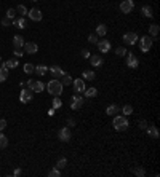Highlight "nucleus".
I'll list each match as a JSON object with an SVG mask.
<instances>
[{
  "mask_svg": "<svg viewBox=\"0 0 160 177\" xmlns=\"http://www.w3.org/2000/svg\"><path fill=\"white\" fill-rule=\"evenodd\" d=\"M45 88L48 89V93H50L51 96H61V93H62V83L58 78L50 80L48 85H45Z\"/></svg>",
  "mask_w": 160,
  "mask_h": 177,
  "instance_id": "obj_1",
  "label": "nucleus"
},
{
  "mask_svg": "<svg viewBox=\"0 0 160 177\" xmlns=\"http://www.w3.org/2000/svg\"><path fill=\"white\" fill-rule=\"evenodd\" d=\"M114 128H115V131H125L128 128V120L120 115L114 117Z\"/></svg>",
  "mask_w": 160,
  "mask_h": 177,
  "instance_id": "obj_2",
  "label": "nucleus"
},
{
  "mask_svg": "<svg viewBox=\"0 0 160 177\" xmlns=\"http://www.w3.org/2000/svg\"><path fill=\"white\" fill-rule=\"evenodd\" d=\"M26 85H27V88H29L32 93H42V91L45 89V85L43 83H42V81H35V80H32V78L27 81Z\"/></svg>",
  "mask_w": 160,
  "mask_h": 177,
  "instance_id": "obj_3",
  "label": "nucleus"
},
{
  "mask_svg": "<svg viewBox=\"0 0 160 177\" xmlns=\"http://www.w3.org/2000/svg\"><path fill=\"white\" fill-rule=\"evenodd\" d=\"M140 48H141L143 53L151 51V48H152V38L149 37V35H144V37H141V40H140Z\"/></svg>",
  "mask_w": 160,
  "mask_h": 177,
  "instance_id": "obj_4",
  "label": "nucleus"
},
{
  "mask_svg": "<svg viewBox=\"0 0 160 177\" xmlns=\"http://www.w3.org/2000/svg\"><path fill=\"white\" fill-rule=\"evenodd\" d=\"M58 137H59L61 142H69L71 137H72V132H71V129H69V128H61L59 132H58Z\"/></svg>",
  "mask_w": 160,
  "mask_h": 177,
  "instance_id": "obj_5",
  "label": "nucleus"
},
{
  "mask_svg": "<svg viewBox=\"0 0 160 177\" xmlns=\"http://www.w3.org/2000/svg\"><path fill=\"white\" fill-rule=\"evenodd\" d=\"M135 8V3L133 0H123V2L120 3V11L125 13V15H128V13H131Z\"/></svg>",
  "mask_w": 160,
  "mask_h": 177,
  "instance_id": "obj_6",
  "label": "nucleus"
},
{
  "mask_svg": "<svg viewBox=\"0 0 160 177\" xmlns=\"http://www.w3.org/2000/svg\"><path fill=\"white\" fill-rule=\"evenodd\" d=\"M83 102H85V97H82V96H72V99H71V109L72 110H79L82 105H83Z\"/></svg>",
  "mask_w": 160,
  "mask_h": 177,
  "instance_id": "obj_7",
  "label": "nucleus"
},
{
  "mask_svg": "<svg viewBox=\"0 0 160 177\" xmlns=\"http://www.w3.org/2000/svg\"><path fill=\"white\" fill-rule=\"evenodd\" d=\"M127 66L130 69H136L138 66H140V61H138V58L133 53H127Z\"/></svg>",
  "mask_w": 160,
  "mask_h": 177,
  "instance_id": "obj_8",
  "label": "nucleus"
},
{
  "mask_svg": "<svg viewBox=\"0 0 160 177\" xmlns=\"http://www.w3.org/2000/svg\"><path fill=\"white\" fill-rule=\"evenodd\" d=\"M19 101L23 102V104H27V102H31L32 101V91L27 88V89H23L21 91V94H19Z\"/></svg>",
  "mask_w": 160,
  "mask_h": 177,
  "instance_id": "obj_9",
  "label": "nucleus"
},
{
  "mask_svg": "<svg viewBox=\"0 0 160 177\" xmlns=\"http://www.w3.org/2000/svg\"><path fill=\"white\" fill-rule=\"evenodd\" d=\"M123 40H125V43H127V45H135L138 42V35L135 32H127L123 35Z\"/></svg>",
  "mask_w": 160,
  "mask_h": 177,
  "instance_id": "obj_10",
  "label": "nucleus"
},
{
  "mask_svg": "<svg viewBox=\"0 0 160 177\" xmlns=\"http://www.w3.org/2000/svg\"><path fill=\"white\" fill-rule=\"evenodd\" d=\"M74 89H75V93H83L87 88H85V81H83V78H75L74 80Z\"/></svg>",
  "mask_w": 160,
  "mask_h": 177,
  "instance_id": "obj_11",
  "label": "nucleus"
},
{
  "mask_svg": "<svg viewBox=\"0 0 160 177\" xmlns=\"http://www.w3.org/2000/svg\"><path fill=\"white\" fill-rule=\"evenodd\" d=\"M24 51L29 53V54H35L39 51V46H37V43H34V42H27V43H24Z\"/></svg>",
  "mask_w": 160,
  "mask_h": 177,
  "instance_id": "obj_12",
  "label": "nucleus"
},
{
  "mask_svg": "<svg viewBox=\"0 0 160 177\" xmlns=\"http://www.w3.org/2000/svg\"><path fill=\"white\" fill-rule=\"evenodd\" d=\"M96 45H98V49H99L101 53H109L110 51V43H109L107 40H99Z\"/></svg>",
  "mask_w": 160,
  "mask_h": 177,
  "instance_id": "obj_13",
  "label": "nucleus"
},
{
  "mask_svg": "<svg viewBox=\"0 0 160 177\" xmlns=\"http://www.w3.org/2000/svg\"><path fill=\"white\" fill-rule=\"evenodd\" d=\"M27 15H29V18H31L32 21H40V19H42V11H40L39 8L29 10V11H27Z\"/></svg>",
  "mask_w": 160,
  "mask_h": 177,
  "instance_id": "obj_14",
  "label": "nucleus"
},
{
  "mask_svg": "<svg viewBox=\"0 0 160 177\" xmlns=\"http://www.w3.org/2000/svg\"><path fill=\"white\" fill-rule=\"evenodd\" d=\"M50 72H51V75L53 77H56V78H59V77H62L66 72L62 70L61 67H58V66H53V67H50Z\"/></svg>",
  "mask_w": 160,
  "mask_h": 177,
  "instance_id": "obj_15",
  "label": "nucleus"
},
{
  "mask_svg": "<svg viewBox=\"0 0 160 177\" xmlns=\"http://www.w3.org/2000/svg\"><path fill=\"white\" fill-rule=\"evenodd\" d=\"M24 38L21 37V35H15V37H13V46L15 48H23L24 46Z\"/></svg>",
  "mask_w": 160,
  "mask_h": 177,
  "instance_id": "obj_16",
  "label": "nucleus"
},
{
  "mask_svg": "<svg viewBox=\"0 0 160 177\" xmlns=\"http://www.w3.org/2000/svg\"><path fill=\"white\" fill-rule=\"evenodd\" d=\"M90 61H91V66H95V67H101L102 66V58H99V54L90 56Z\"/></svg>",
  "mask_w": 160,
  "mask_h": 177,
  "instance_id": "obj_17",
  "label": "nucleus"
},
{
  "mask_svg": "<svg viewBox=\"0 0 160 177\" xmlns=\"http://www.w3.org/2000/svg\"><path fill=\"white\" fill-rule=\"evenodd\" d=\"M147 134H149L152 139H158V131H157V128H155L154 125L147 126Z\"/></svg>",
  "mask_w": 160,
  "mask_h": 177,
  "instance_id": "obj_18",
  "label": "nucleus"
},
{
  "mask_svg": "<svg viewBox=\"0 0 160 177\" xmlns=\"http://www.w3.org/2000/svg\"><path fill=\"white\" fill-rule=\"evenodd\" d=\"M96 35H98V37H104V35L107 34V27L104 26V24H99L98 27H96V32H95Z\"/></svg>",
  "mask_w": 160,
  "mask_h": 177,
  "instance_id": "obj_19",
  "label": "nucleus"
},
{
  "mask_svg": "<svg viewBox=\"0 0 160 177\" xmlns=\"http://www.w3.org/2000/svg\"><path fill=\"white\" fill-rule=\"evenodd\" d=\"M141 13H143L146 18H152V16H154V13H152V8H151L149 5H144L143 8H141Z\"/></svg>",
  "mask_w": 160,
  "mask_h": 177,
  "instance_id": "obj_20",
  "label": "nucleus"
},
{
  "mask_svg": "<svg viewBox=\"0 0 160 177\" xmlns=\"http://www.w3.org/2000/svg\"><path fill=\"white\" fill-rule=\"evenodd\" d=\"M82 77H83V80L91 81V80H95V72H93V70H83Z\"/></svg>",
  "mask_w": 160,
  "mask_h": 177,
  "instance_id": "obj_21",
  "label": "nucleus"
},
{
  "mask_svg": "<svg viewBox=\"0 0 160 177\" xmlns=\"http://www.w3.org/2000/svg\"><path fill=\"white\" fill-rule=\"evenodd\" d=\"M18 64H19V62H18V59H10V61L3 62L2 66H5L6 69H16V67H18Z\"/></svg>",
  "mask_w": 160,
  "mask_h": 177,
  "instance_id": "obj_22",
  "label": "nucleus"
},
{
  "mask_svg": "<svg viewBox=\"0 0 160 177\" xmlns=\"http://www.w3.org/2000/svg\"><path fill=\"white\" fill-rule=\"evenodd\" d=\"M13 24H15V26L18 27V29H24V27H26V19H24L23 16H21V18H18V19L13 21Z\"/></svg>",
  "mask_w": 160,
  "mask_h": 177,
  "instance_id": "obj_23",
  "label": "nucleus"
},
{
  "mask_svg": "<svg viewBox=\"0 0 160 177\" xmlns=\"http://www.w3.org/2000/svg\"><path fill=\"white\" fill-rule=\"evenodd\" d=\"M6 78H8V69H6L5 66H2L0 67V83L5 81Z\"/></svg>",
  "mask_w": 160,
  "mask_h": 177,
  "instance_id": "obj_24",
  "label": "nucleus"
},
{
  "mask_svg": "<svg viewBox=\"0 0 160 177\" xmlns=\"http://www.w3.org/2000/svg\"><path fill=\"white\" fill-rule=\"evenodd\" d=\"M34 72L42 77V75H45V74L48 72V67H47V66H37L35 69H34Z\"/></svg>",
  "mask_w": 160,
  "mask_h": 177,
  "instance_id": "obj_25",
  "label": "nucleus"
},
{
  "mask_svg": "<svg viewBox=\"0 0 160 177\" xmlns=\"http://www.w3.org/2000/svg\"><path fill=\"white\" fill-rule=\"evenodd\" d=\"M61 83H62V86H66V85H72L71 75H69V74H64V75L61 77Z\"/></svg>",
  "mask_w": 160,
  "mask_h": 177,
  "instance_id": "obj_26",
  "label": "nucleus"
},
{
  "mask_svg": "<svg viewBox=\"0 0 160 177\" xmlns=\"http://www.w3.org/2000/svg\"><path fill=\"white\" fill-rule=\"evenodd\" d=\"M158 31H160V27H158L157 24L149 26V34L152 35V37H157V35H158Z\"/></svg>",
  "mask_w": 160,
  "mask_h": 177,
  "instance_id": "obj_27",
  "label": "nucleus"
},
{
  "mask_svg": "<svg viewBox=\"0 0 160 177\" xmlns=\"http://www.w3.org/2000/svg\"><path fill=\"white\" fill-rule=\"evenodd\" d=\"M117 112H119V107H117V105H109V107L106 109V113L107 115H117Z\"/></svg>",
  "mask_w": 160,
  "mask_h": 177,
  "instance_id": "obj_28",
  "label": "nucleus"
},
{
  "mask_svg": "<svg viewBox=\"0 0 160 177\" xmlns=\"http://www.w3.org/2000/svg\"><path fill=\"white\" fill-rule=\"evenodd\" d=\"M83 93H85L87 97H95L96 94H98V89H96V88H88V89L83 91Z\"/></svg>",
  "mask_w": 160,
  "mask_h": 177,
  "instance_id": "obj_29",
  "label": "nucleus"
},
{
  "mask_svg": "<svg viewBox=\"0 0 160 177\" xmlns=\"http://www.w3.org/2000/svg\"><path fill=\"white\" fill-rule=\"evenodd\" d=\"M34 69H35V66H34L32 62H27V64H24V72H26L27 75H31V74L34 72Z\"/></svg>",
  "mask_w": 160,
  "mask_h": 177,
  "instance_id": "obj_30",
  "label": "nucleus"
},
{
  "mask_svg": "<svg viewBox=\"0 0 160 177\" xmlns=\"http://www.w3.org/2000/svg\"><path fill=\"white\" fill-rule=\"evenodd\" d=\"M6 145H8V137L0 132V148H5Z\"/></svg>",
  "mask_w": 160,
  "mask_h": 177,
  "instance_id": "obj_31",
  "label": "nucleus"
},
{
  "mask_svg": "<svg viewBox=\"0 0 160 177\" xmlns=\"http://www.w3.org/2000/svg\"><path fill=\"white\" fill-rule=\"evenodd\" d=\"M15 10H16V13H19V15H21V16H24V15H27V8H26V6H24V5H18V6H16V8H15Z\"/></svg>",
  "mask_w": 160,
  "mask_h": 177,
  "instance_id": "obj_32",
  "label": "nucleus"
},
{
  "mask_svg": "<svg viewBox=\"0 0 160 177\" xmlns=\"http://www.w3.org/2000/svg\"><path fill=\"white\" fill-rule=\"evenodd\" d=\"M122 112H123L125 117H127V115H131V113H133V107H131V105H123V107H122Z\"/></svg>",
  "mask_w": 160,
  "mask_h": 177,
  "instance_id": "obj_33",
  "label": "nucleus"
},
{
  "mask_svg": "<svg viewBox=\"0 0 160 177\" xmlns=\"http://www.w3.org/2000/svg\"><path fill=\"white\" fill-rule=\"evenodd\" d=\"M66 164H67V160H66V158H59V160H58V163H56V169H62V168H66Z\"/></svg>",
  "mask_w": 160,
  "mask_h": 177,
  "instance_id": "obj_34",
  "label": "nucleus"
},
{
  "mask_svg": "<svg viewBox=\"0 0 160 177\" xmlns=\"http://www.w3.org/2000/svg\"><path fill=\"white\" fill-rule=\"evenodd\" d=\"M62 105V102H61V99L58 97V96H54V99H53V109H59Z\"/></svg>",
  "mask_w": 160,
  "mask_h": 177,
  "instance_id": "obj_35",
  "label": "nucleus"
},
{
  "mask_svg": "<svg viewBox=\"0 0 160 177\" xmlns=\"http://www.w3.org/2000/svg\"><path fill=\"white\" fill-rule=\"evenodd\" d=\"M133 174H136V175H140V177H143V175L146 174V171H144V169H143V168H135V169H133Z\"/></svg>",
  "mask_w": 160,
  "mask_h": 177,
  "instance_id": "obj_36",
  "label": "nucleus"
},
{
  "mask_svg": "<svg viewBox=\"0 0 160 177\" xmlns=\"http://www.w3.org/2000/svg\"><path fill=\"white\" fill-rule=\"evenodd\" d=\"M115 54L117 56H125V54H127V49H125L123 46H119V48L115 49Z\"/></svg>",
  "mask_w": 160,
  "mask_h": 177,
  "instance_id": "obj_37",
  "label": "nucleus"
},
{
  "mask_svg": "<svg viewBox=\"0 0 160 177\" xmlns=\"http://www.w3.org/2000/svg\"><path fill=\"white\" fill-rule=\"evenodd\" d=\"M15 15H16V10H13V8H8V11H6V18H10V19H15Z\"/></svg>",
  "mask_w": 160,
  "mask_h": 177,
  "instance_id": "obj_38",
  "label": "nucleus"
},
{
  "mask_svg": "<svg viewBox=\"0 0 160 177\" xmlns=\"http://www.w3.org/2000/svg\"><path fill=\"white\" fill-rule=\"evenodd\" d=\"M61 172H59V169H53V171L48 172V177H59Z\"/></svg>",
  "mask_w": 160,
  "mask_h": 177,
  "instance_id": "obj_39",
  "label": "nucleus"
},
{
  "mask_svg": "<svg viewBox=\"0 0 160 177\" xmlns=\"http://www.w3.org/2000/svg\"><path fill=\"white\" fill-rule=\"evenodd\" d=\"M88 42H90V43H98V35H96V34H91V35L88 37Z\"/></svg>",
  "mask_w": 160,
  "mask_h": 177,
  "instance_id": "obj_40",
  "label": "nucleus"
},
{
  "mask_svg": "<svg viewBox=\"0 0 160 177\" xmlns=\"http://www.w3.org/2000/svg\"><path fill=\"white\" fill-rule=\"evenodd\" d=\"M6 128V120H3V118H0V131H3Z\"/></svg>",
  "mask_w": 160,
  "mask_h": 177,
  "instance_id": "obj_41",
  "label": "nucleus"
},
{
  "mask_svg": "<svg viewBox=\"0 0 160 177\" xmlns=\"http://www.w3.org/2000/svg\"><path fill=\"white\" fill-rule=\"evenodd\" d=\"M10 23H11V19H10V18H3V19H2V26H3V27L10 26Z\"/></svg>",
  "mask_w": 160,
  "mask_h": 177,
  "instance_id": "obj_42",
  "label": "nucleus"
},
{
  "mask_svg": "<svg viewBox=\"0 0 160 177\" xmlns=\"http://www.w3.org/2000/svg\"><path fill=\"white\" fill-rule=\"evenodd\" d=\"M80 54H82V58H83V59H87V58H90V53L87 51V49H82V53H80Z\"/></svg>",
  "mask_w": 160,
  "mask_h": 177,
  "instance_id": "obj_43",
  "label": "nucleus"
},
{
  "mask_svg": "<svg viewBox=\"0 0 160 177\" xmlns=\"http://www.w3.org/2000/svg\"><path fill=\"white\" fill-rule=\"evenodd\" d=\"M23 53H24V51H23L21 48H15V54H16V56H23Z\"/></svg>",
  "mask_w": 160,
  "mask_h": 177,
  "instance_id": "obj_44",
  "label": "nucleus"
},
{
  "mask_svg": "<svg viewBox=\"0 0 160 177\" xmlns=\"http://www.w3.org/2000/svg\"><path fill=\"white\" fill-rule=\"evenodd\" d=\"M140 126H141V128H143V129L146 128V121H144V120H141V121H140Z\"/></svg>",
  "mask_w": 160,
  "mask_h": 177,
  "instance_id": "obj_45",
  "label": "nucleus"
},
{
  "mask_svg": "<svg viewBox=\"0 0 160 177\" xmlns=\"http://www.w3.org/2000/svg\"><path fill=\"white\" fill-rule=\"evenodd\" d=\"M13 175H16V177H18V175H21V169H16V171L13 172Z\"/></svg>",
  "mask_w": 160,
  "mask_h": 177,
  "instance_id": "obj_46",
  "label": "nucleus"
},
{
  "mask_svg": "<svg viewBox=\"0 0 160 177\" xmlns=\"http://www.w3.org/2000/svg\"><path fill=\"white\" fill-rule=\"evenodd\" d=\"M67 123H69V126H72V125H75V121H74V120H72V118H71V120H69V121H67Z\"/></svg>",
  "mask_w": 160,
  "mask_h": 177,
  "instance_id": "obj_47",
  "label": "nucleus"
},
{
  "mask_svg": "<svg viewBox=\"0 0 160 177\" xmlns=\"http://www.w3.org/2000/svg\"><path fill=\"white\" fill-rule=\"evenodd\" d=\"M0 64H2V58H0Z\"/></svg>",
  "mask_w": 160,
  "mask_h": 177,
  "instance_id": "obj_48",
  "label": "nucleus"
},
{
  "mask_svg": "<svg viewBox=\"0 0 160 177\" xmlns=\"http://www.w3.org/2000/svg\"><path fill=\"white\" fill-rule=\"evenodd\" d=\"M32 2H37V0H32Z\"/></svg>",
  "mask_w": 160,
  "mask_h": 177,
  "instance_id": "obj_49",
  "label": "nucleus"
}]
</instances>
